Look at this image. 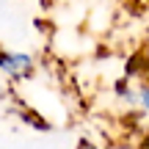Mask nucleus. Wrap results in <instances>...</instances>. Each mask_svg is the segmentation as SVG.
<instances>
[{
	"instance_id": "obj_1",
	"label": "nucleus",
	"mask_w": 149,
	"mask_h": 149,
	"mask_svg": "<svg viewBox=\"0 0 149 149\" xmlns=\"http://www.w3.org/2000/svg\"><path fill=\"white\" fill-rule=\"evenodd\" d=\"M146 3H149V0H146Z\"/></svg>"
}]
</instances>
